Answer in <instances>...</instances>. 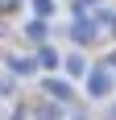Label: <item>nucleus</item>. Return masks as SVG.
Returning <instances> with one entry per match:
<instances>
[{
  "instance_id": "39448f33",
  "label": "nucleus",
  "mask_w": 116,
  "mask_h": 120,
  "mask_svg": "<svg viewBox=\"0 0 116 120\" xmlns=\"http://www.w3.org/2000/svg\"><path fill=\"white\" fill-rule=\"evenodd\" d=\"M37 62H42V66H58V54H54V50L46 46V50H42V54H37Z\"/></svg>"
},
{
  "instance_id": "f257e3e1",
  "label": "nucleus",
  "mask_w": 116,
  "mask_h": 120,
  "mask_svg": "<svg viewBox=\"0 0 116 120\" xmlns=\"http://www.w3.org/2000/svg\"><path fill=\"white\" fill-rule=\"evenodd\" d=\"M108 87H112V75H108V71H91V75H87V95L104 99V95H108Z\"/></svg>"
},
{
  "instance_id": "1a4fd4ad",
  "label": "nucleus",
  "mask_w": 116,
  "mask_h": 120,
  "mask_svg": "<svg viewBox=\"0 0 116 120\" xmlns=\"http://www.w3.org/2000/svg\"><path fill=\"white\" fill-rule=\"evenodd\" d=\"M0 4H17V0H0Z\"/></svg>"
},
{
  "instance_id": "0eeeda50",
  "label": "nucleus",
  "mask_w": 116,
  "mask_h": 120,
  "mask_svg": "<svg viewBox=\"0 0 116 120\" xmlns=\"http://www.w3.org/2000/svg\"><path fill=\"white\" fill-rule=\"evenodd\" d=\"M33 8H37V12H46V17H50V12H54V0H33Z\"/></svg>"
},
{
  "instance_id": "7ed1b4c3",
  "label": "nucleus",
  "mask_w": 116,
  "mask_h": 120,
  "mask_svg": "<svg viewBox=\"0 0 116 120\" xmlns=\"http://www.w3.org/2000/svg\"><path fill=\"white\" fill-rule=\"evenodd\" d=\"M46 91H50L54 99H66V95H70V87L62 83V79H50V83H46Z\"/></svg>"
},
{
  "instance_id": "6e6552de",
  "label": "nucleus",
  "mask_w": 116,
  "mask_h": 120,
  "mask_svg": "<svg viewBox=\"0 0 116 120\" xmlns=\"http://www.w3.org/2000/svg\"><path fill=\"white\" fill-rule=\"evenodd\" d=\"M0 95H12V79L8 75H0Z\"/></svg>"
},
{
  "instance_id": "f03ea898",
  "label": "nucleus",
  "mask_w": 116,
  "mask_h": 120,
  "mask_svg": "<svg viewBox=\"0 0 116 120\" xmlns=\"http://www.w3.org/2000/svg\"><path fill=\"white\" fill-rule=\"evenodd\" d=\"M66 71H70V75H87V62H83V54H66Z\"/></svg>"
},
{
  "instance_id": "20e7f679",
  "label": "nucleus",
  "mask_w": 116,
  "mask_h": 120,
  "mask_svg": "<svg viewBox=\"0 0 116 120\" xmlns=\"http://www.w3.org/2000/svg\"><path fill=\"white\" fill-rule=\"evenodd\" d=\"M25 33H29V37H37V41H42V37H46V25H42V21H29V25H25Z\"/></svg>"
},
{
  "instance_id": "423d86ee",
  "label": "nucleus",
  "mask_w": 116,
  "mask_h": 120,
  "mask_svg": "<svg viewBox=\"0 0 116 120\" xmlns=\"http://www.w3.org/2000/svg\"><path fill=\"white\" fill-rule=\"evenodd\" d=\"M8 66H12V71H17V75H29V71H33V62H25V58H12Z\"/></svg>"
}]
</instances>
